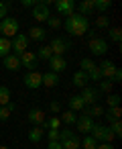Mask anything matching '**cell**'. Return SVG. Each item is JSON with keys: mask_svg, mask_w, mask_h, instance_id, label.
Masks as SVG:
<instances>
[{"mask_svg": "<svg viewBox=\"0 0 122 149\" xmlns=\"http://www.w3.org/2000/svg\"><path fill=\"white\" fill-rule=\"evenodd\" d=\"M19 27H21L19 21L12 19V17H6V19L0 21V33H2V37H6V39H14L19 35Z\"/></svg>", "mask_w": 122, "mask_h": 149, "instance_id": "2", "label": "cell"}, {"mask_svg": "<svg viewBox=\"0 0 122 149\" xmlns=\"http://www.w3.org/2000/svg\"><path fill=\"white\" fill-rule=\"evenodd\" d=\"M43 129H53V131H61V120H59L57 116H51V118H47V120H45Z\"/></svg>", "mask_w": 122, "mask_h": 149, "instance_id": "29", "label": "cell"}, {"mask_svg": "<svg viewBox=\"0 0 122 149\" xmlns=\"http://www.w3.org/2000/svg\"><path fill=\"white\" fill-rule=\"evenodd\" d=\"M0 149H10V147L8 145H0Z\"/></svg>", "mask_w": 122, "mask_h": 149, "instance_id": "51", "label": "cell"}, {"mask_svg": "<svg viewBox=\"0 0 122 149\" xmlns=\"http://www.w3.org/2000/svg\"><path fill=\"white\" fill-rule=\"evenodd\" d=\"M110 39H112L114 43H122V31H120L118 27H112V29H110Z\"/></svg>", "mask_w": 122, "mask_h": 149, "instance_id": "35", "label": "cell"}, {"mask_svg": "<svg viewBox=\"0 0 122 149\" xmlns=\"http://www.w3.org/2000/svg\"><path fill=\"white\" fill-rule=\"evenodd\" d=\"M47 149H63V147H61L59 141H49V143H47Z\"/></svg>", "mask_w": 122, "mask_h": 149, "instance_id": "47", "label": "cell"}, {"mask_svg": "<svg viewBox=\"0 0 122 149\" xmlns=\"http://www.w3.org/2000/svg\"><path fill=\"white\" fill-rule=\"evenodd\" d=\"M75 8H77V15H81V17L88 19V15L94 13V0H83V2L75 4Z\"/></svg>", "mask_w": 122, "mask_h": 149, "instance_id": "18", "label": "cell"}, {"mask_svg": "<svg viewBox=\"0 0 122 149\" xmlns=\"http://www.w3.org/2000/svg\"><path fill=\"white\" fill-rule=\"evenodd\" d=\"M45 120H47V118H45V112H43L41 108L35 106V108L29 110V123H31V125H35V127H43Z\"/></svg>", "mask_w": 122, "mask_h": 149, "instance_id": "13", "label": "cell"}, {"mask_svg": "<svg viewBox=\"0 0 122 149\" xmlns=\"http://www.w3.org/2000/svg\"><path fill=\"white\" fill-rule=\"evenodd\" d=\"M27 37L33 39V41H37V43H43L45 37H47V31H45V27H31Z\"/></svg>", "mask_w": 122, "mask_h": 149, "instance_id": "16", "label": "cell"}, {"mask_svg": "<svg viewBox=\"0 0 122 149\" xmlns=\"http://www.w3.org/2000/svg\"><path fill=\"white\" fill-rule=\"evenodd\" d=\"M55 10H57V15H59V19L61 17H71L73 13H75V2L73 0H57L55 2Z\"/></svg>", "mask_w": 122, "mask_h": 149, "instance_id": "7", "label": "cell"}, {"mask_svg": "<svg viewBox=\"0 0 122 149\" xmlns=\"http://www.w3.org/2000/svg\"><path fill=\"white\" fill-rule=\"evenodd\" d=\"M63 29H65L69 35H73V37H81V35H85V33L90 31V21H88L85 17L73 13L71 17H67V19L63 21Z\"/></svg>", "mask_w": 122, "mask_h": 149, "instance_id": "1", "label": "cell"}, {"mask_svg": "<svg viewBox=\"0 0 122 149\" xmlns=\"http://www.w3.org/2000/svg\"><path fill=\"white\" fill-rule=\"evenodd\" d=\"M75 127H77V131H79V133H85V135H90V131H92V127H94V118H90V116L81 114V116H77V123H75Z\"/></svg>", "mask_w": 122, "mask_h": 149, "instance_id": "15", "label": "cell"}, {"mask_svg": "<svg viewBox=\"0 0 122 149\" xmlns=\"http://www.w3.org/2000/svg\"><path fill=\"white\" fill-rule=\"evenodd\" d=\"M23 82H25V86L29 90H39L43 86V74H39V72H27Z\"/></svg>", "mask_w": 122, "mask_h": 149, "instance_id": "9", "label": "cell"}, {"mask_svg": "<svg viewBox=\"0 0 122 149\" xmlns=\"http://www.w3.org/2000/svg\"><path fill=\"white\" fill-rule=\"evenodd\" d=\"M49 110H51L53 114H59V112H61V104H59L57 100H53V102L49 104Z\"/></svg>", "mask_w": 122, "mask_h": 149, "instance_id": "43", "label": "cell"}, {"mask_svg": "<svg viewBox=\"0 0 122 149\" xmlns=\"http://www.w3.org/2000/svg\"><path fill=\"white\" fill-rule=\"evenodd\" d=\"M21 68H27V72H37V68H39V59H37V55L33 53V51H25L21 57Z\"/></svg>", "mask_w": 122, "mask_h": 149, "instance_id": "8", "label": "cell"}, {"mask_svg": "<svg viewBox=\"0 0 122 149\" xmlns=\"http://www.w3.org/2000/svg\"><path fill=\"white\" fill-rule=\"evenodd\" d=\"M96 27H98V29H110V19H108L106 15L98 17V19H96Z\"/></svg>", "mask_w": 122, "mask_h": 149, "instance_id": "34", "label": "cell"}, {"mask_svg": "<svg viewBox=\"0 0 122 149\" xmlns=\"http://www.w3.org/2000/svg\"><path fill=\"white\" fill-rule=\"evenodd\" d=\"M35 55H37V59H47V61H49V59L53 57V51L49 49V45H41Z\"/></svg>", "mask_w": 122, "mask_h": 149, "instance_id": "28", "label": "cell"}, {"mask_svg": "<svg viewBox=\"0 0 122 149\" xmlns=\"http://www.w3.org/2000/svg\"><path fill=\"white\" fill-rule=\"evenodd\" d=\"M71 82H73V86H75V88H79V90H81V88H85V86H88V82H90V80H88V76H85V72H81V70H77V72L73 74V78H71Z\"/></svg>", "mask_w": 122, "mask_h": 149, "instance_id": "19", "label": "cell"}, {"mask_svg": "<svg viewBox=\"0 0 122 149\" xmlns=\"http://www.w3.org/2000/svg\"><path fill=\"white\" fill-rule=\"evenodd\" d=\"M59 74H53V72H47V74H43V84L47 86V88H55L57 84H59Z\"/></svg>", "mask_w": 122, "mask_h": 149, "instance_id": "22", "label": "cell"}, {"mask_svg": "<svg viewBox=\"0 0 122 149\" xmlns=\"http://www.w3.org/2000/svg\"><path fill=\"white\" fill-rule=\"evenodd\" d=\"M110 131H112V133H114V137L118 139V137L122 135V123H120V120H116V123H112V125H110Z\"/></svg>", "mask_w": 122, "mask_h": 149, "instance_id": "40", "label": "cell"}, {"mask_svg": "<svg viewBox=\"0 0 122 149\" xmlns=\"http://www.w3.org/2000/svg\"><path fill=\"white\" fill-rule=\"evenodd\" d=\"M8 116H10V110L6 106H0V120H8Z\"/></svg>", "mask_w": 122, "mask_h": 149, "instance_id": "45", "label": "cell"}, {"mask_svg": "<svg viewBox=\"0 0 122 149\" xmlns=\"http://www.w3.org/2000/svg\"><path fill=\"white\" fill-rule=\"evenodd\" d=\"M47 139H49V141H59V131L49 129V131H47Z\"/></svg>", "mask_w": 122, "mask_h": 149, "instance_id": "44", "label": "cell"}, {"mask_svg": "<svg viewBox=\"0 0 122 149\" xmlns=\"http://www.w3.org/2000/svg\"><path fill=\"white\" fill-rule=\"evenodd\" d=\"M92 137L100 143V141H104V133H106V125H100V123H94V127H92Z\"/></svg>", "mask_w": 122, "mask_h": 149, "instance_id": "24", "label": "cell"}, {"mask_svg": "<svg viewBox=\"0 0 122 149\" xmlns=\"http://www.w3.org/2000/svg\"><path fill=\"white\" fill-rule=\"evenodd\" d=\"M10 102V90L6 86H0V106H6Z\"/></svg>", "mask_w": 122, "mask_h": 149, "instance_id": "31", "label": "cell"}, {"mask_svg": "<svg viewBox=\"0 0 122 149\" xmlns=\"http://www.w3.org/2000/svg\"><path fill=\"white\" fill-rule=\"evenodd\" d=\"M120 114H122V108H120V106H116V108H106L102 116H106V120L112 125V123L120 120Z\"/></svg>", "mask_w": 122, "mask_h": 149, "instance_id": "20", "label": "cell"}, {"mask_svg": "<svg viewBox=\"0 0 122 149\" xmlns=\"http://www.w3.org/2000/svg\"><path fill=\"white\" fill-rule=\"evenodd\" d=\"M59 143H61L63 149H79V139H77L75 133L69 131V129L59 131Z\"/></svg>", "mask_w": 122, "mask_h": 149, "instance_id": "3", "label": "cell"}, {"mask_svg": "<svg viewBox=\"0 0 122 149\" xmlns=\"http://www.w3.org/2000/svg\"><path fill=\"white\" fill-rule=\"evenodd\" d=\"M79 96H81V100L85 102V106H92V104H98V98H100V92H98V88H92V86H85V88H81V92H79Z\"/></svg>", "mask_w": 122, "mask_h": 149, "instance_id": "11", "label": "cell"}, {"mask_svg": "<svg viewBox=\"0 0 122 149\" xmlns=\"http://www.w3.org/2000/svg\"><path fill=\"white\" fill-rule=\"evenodd\" d=\"M83 108H85V102L81 100V96H79V94H73V96L69 98V110L77 112V110H83Z\"/></svg>", "mask_w": 122, "mask_h": 149, "instance_id": "23", "label": "cell"}, {"mask_svg": "<svg viewBox=\"0 0 122 149\" xmlns=\"http://www.w3.org/2000/svg\"><path fill=\"white\" fill-rule=\"evenodd\" d=\"M2 63H4V68L8 70V72H19L21 70V59L17 57V55H6L4 59H2Z\"/></svg>", "mask_w": 122, "mask_h": 149, "instance_id": "17", "label": "cell"}, {"mask_svg": "<svg viewBox=\"0 0 122 149\" xmlns=\"http://www.w3.org/2000/svg\"><path fill=\"white\" fill-rule=\"evenodd\" d=\"M110 82H112V84H116V82H122V72H120V70H116V74L112 76V80H110Z\"/></svg>", "mask_w": 122, "mask_h": 149, "instance_id": "46", "label": "cell"}, {"mask_svg": "<svg viewBox=\"0 0 122 149\" xmlns=\"http://www.w3.org/2000/svg\"><path fill=\"white\" fill-rule=\"evenodd\" d=\"M49 68H51L53 74H61V72L67 70V61H65L61 55H53V57L49 59Z\"/></svg>", "mask_w": 122, "mask_h": 149, "instance_id": "14", "label": "cell"}, {"mask_svg": "<svg viewBox=\"0 0 122 149\" xmlns=\"http://www.w3.org/2000/svg\"><path fill=\"white\" fill-rule=\"evenodd\" d=\"M85 76H88V80H94V82H100V80H102V74H100L98 65H96V68H92L90 72H85Z\"/></svg>", "mask_w": 122, "mask_h": 149, "instance_id": "36", "label": "cell"}, {"mask_svg": "<svg viewBox=\"0 0 122 149\" xmlns=\"http://www.w3.org/2000/svg\"><path fill=\"white\" fill-rule=\"evenodd\" d=\"M98 70H100V74H102V80H112V76L116 74V70H118V68L114 65V61H112V59H104V61H102V65H100Z\"/></svg>", "mask_w": 122, "mask_h": 149, "instance_id": "12", "label": "cell"}, {"mask_svg": "<svg viewBox=\"0 0 122 149\" xmlns=\"http://www.w3.org/2000/svg\"><path fill=\"white\" fill-rule=\"evenodd\" d=\"M59 120H63L65 125H75V123H77V114H75L73 110H69V108H67V110H63V112H61V118H59Z\"/></svg>", "mask_w": 122, "mask_h": 149, "instance_id": "27", "label": "cell"}, {"mask_svg": "<svg viewBox=\"0 0 122 149\" xmlns=\"http://www.w3.org/2000/svg\"><path fill=\"white\" fill-rule=\"evenodd\" d=\"M49 49L53 51V55H61V57H63V53L71 49V41L65 39V37H55V39L49 43Z\"/></svg>", "mask_w": 122, "mask_h": 149, "instance_id": "6", "label": "cell"}, {"mask_svg": "<svg viewBox=\"0 0 122 149\" xmlns=\"http://www.w3.org/2000/svg\"><path fill=\"white\" fill-rule=\"evenodd\" d=\"M110 6H112V2H110V0H94V10L106 13Z\"/></svg>", "mask_w": 122, "mask_h": 149, "instance_id": "32", "label": "cell"}, {"mask_svg": "<svg viewBox=\"0 0 122 149\" xmlns=\"http://www.w3.org/2000/svg\"><path fill=\"white\" fill-rule=\"evenodd\" d=\"M104 106H100V104H92V106H85L81 112L85 114V116H90V118H94V116H102L104 114Z\"/></svg>", "mask_w": 122, "mask_h": 149, "instance_id": "21", "label": "cell"}, {"mask_svg": "<svg viewBox=\"0 0 122 149\" xmlns=\"http://www.w3.org/2000/svg\"><path fill=\"white\" fill-rule=\"evenodd\" d=\"M10 47H12V55L21 57L27 51V47H29V37L23 35V33H19L14 39H10Z\"/></svg>", "mask_w": 122, "mask_h": 149, "instance_id": "5", "label": "cell"}, {"mask_svg": "<svg viewBox=\"0 0 122 149\" xmlns=\"http://www.w3.org/2000/svg\"><path fill=\"white\" fill-rule=\"evenodd\" d=\"M112 82L110 80H100V88H98V92H112Z\"/></svg>", "mask_w": 122, "mask_h": 149, "instance_id": "39", "label": "cell"}, {"mask_svg": "<svg viewBox=\"0 0 122 149\" xmlns=\"http://www.w3.org/2000/svg\"><path fill=\"white\" fill-rule=\"evenodd\" d=\"M6 108H8V110H10V112H12V110H14V108H17V104H14V102H8V104H6Z\"/></svg>", "mask_w": 122, "mask_h": 149, "instance_id": "50", "label": "cell"}, {"mask_svg": "<svg viewBox=\"0 0 122 149\" xmlns=\"http://www.w3.org/2000/svg\"><path fill=\"white\" fill-rule=\"evenodd\" d=\"M47 25H49L51 29H61V27H63V23H61L59 17H49V19H47Z\"/></svg>", "mask_w": 122, "mask_h": 149, "instance_id": "38", "label": "cell"}, {"mask_svg": "<svg viewBox=\"0 0 122 149\" xmlns=\"http://www.w3.org/2000/svg\"><path fill=\"white\" fill-rule=\"evenodd\" d=\"M90 51L94 53V55H98V57H102V55H106V51H108V43H106V39H102V37H94V39H90Z\"/></svg>", "mask_w": 122, "mask_h": 149, "instance_id": "10", "label": "cell"}, {"mask_svg": "<svg viewBox=\"0 0 122 149\" xmlns=\"http://www.w3.org/2000/svg\"><path fill=\"white\" fill-rule=\"evenodd\" d=\"M120 106V94H108V108Z\"/></svg>", "mask_w": 122, "mask_h": 149, "instance_id": "37", "label": "cell"}, {"mask_svg": "<svg viewBox=\"0 0 122 149\" xmlns=\"http://www.w3.org/2000/svg\"><path fill=\"white\" fill-rule=\"evenodd\" d=\"M8 2H0V21L2 19H6V13H8Z\"/></svg>", "mask_w": 122, "mask_h": 149, "instance_id": "42", "label": "cell"}, {"mask_svg": "<svg viewBox=\"0 0 122 149\" xmlns=\"http://www.w3.org/2000/svg\"><path fill=\"white\" fill-rule=\"evenodd\" d=\"M116 137H114V133L110 131V127H106V133H104V143H110L112 145V141H114Z\"/></svg>", "mask_w": 122, "mask_h": 149, "instance_id": "41", "label": "cell"}, {"mask_svg": "<svg viewBox=\"0 0 122 149\" xmlns=\"http://www.w3.org/2000/svg\"><path fill=\"white\" fill-rule=\"evenodd\" d=\"M23 6H25V8H33L35 2H33V0H23Z\"/></svg>", "mask_w": 122, "mask_h": 149, "instance_id": "49", "label": "cell"}, {"mask_svg": "<svg viewBox=\"0 0 122 149\" xmlns=\"http://www.w3.org/2000/svg\"><path fill=\"white\" fill-rule=\"evenodd\" d=\"M31 17H33L37 23H47V19L51 17L49 2H35V6H33V10H31Z\"/></svg>", "mask_w": 122, "mask_h": 149, "instance_id": "4", "label": "cell"}, {"mask_svg": "<svg viewBox=\"0 0 122 149\" xmlns=\"http://www.w3.org/2000/svg\"><path fill=\"white\" fill-rule=\"evenodd\" d=\"M79 145H81L83 149H96V147H98V141H96L92 135H85V137L79 141Z\"/></svg>", "mask_w": 122, "mask_h": 149, "instance_id": "30", "label": "cell"}, {"mask_svg": "<svg viewBox=\"0 0 122 149\" xmlns=\"http://www.w3.org/2000/svg\"><path fill=\"white\" fill-rule=\"evenodd\" d=\"M12 47H10V39L6 37H0V59H4L6 55H10Z\"/></svg>", "mask_w": 122, "mask_h": 149, "instance_id": "26", "label": "cell"}, {"mask_svg": "<svg viewBox=\"0 0 122 149\" xmlns=\"http://www.w3.org/2000/svg\"><path fill=\"white\" fill-rule=\"evenodd\" d=\"M43 137H45V129H43V127H33V129L29 131V141H31V143H39Z\"/></svg>", "mask_w": 122, "mask_h": 149, "instance_id": "25", "label": "cell"}, {"mask_svg": "<svg viewBox=\"0 0 122 149\" xmlns=\"http://www.w3.org/2000/svg\"><path fill=\"white\" fill-rule=\"evenodd\" d=\"M92 68H96L94 59H90V57H81V59H79V70H81V72H90Z\"/></svg>", "mask_w": 122, "mask_h": 149, "instance_id": "33", "label": "cell"}, {"mask_svg": "<svg viewBox=\"0 0 122 149\" xmlns=\"http://www.w3.org/2000/svg\"><path fill=\"white\" fill-rule=\"evenodd\" d=\"M96 149H114V147H112L110 143H98V147H96Z\"/></svg>", "mask_w": 122, "mask_h": 149, "instance_id": "48", "label": "cell"}]
</instances>
